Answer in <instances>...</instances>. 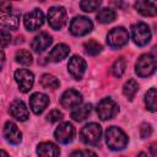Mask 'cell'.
Listing matches in <instances>:
<instances>
[{
  "mask_svg": "<svg viewBox=\"0 0 157 157\" xmlns=\"http://www.w3.org/2000/svg\"><path fill=\"white\" fill-rule=\"evenodd\" d=\"M156 70V58L152 54H142L136 64H135V72L140 77H148Z\"/></svg>",
  "mask_w": 157,
  "mask_h": 157,
  "instance_id": "3957f363",
  "label": "cell"
},
{
  "mask_svg": "<svg viewBox=\"0 0 157 157\" xmlns=\"http://www.w3.org/2000/svg\"><path fill=\"white\" fill-rule=\"evenodd\" d=\"M36 152H37L38 157H59V155H60L59 147L50 141L40 142L37 146Z\"/></svg>",
  "mask_w": 157,
  "mask_h": 157,
  "instance_id": "d6986e66",
  "label": "cell"
},
{
  "mask_svg": "<svg viewBox=\"0 0 157 157\" xmlns=\"http://www.w3.org/2000/svg\"><path fill=\"white\" fill-rule=\"evenodd\" d=\"M2 134H4L5 140L12 145H18L22 141V132L20 131V129L17 128V125L13 121L5 123Z\"/></svg>",
  "mask_w": 157,
  "mask_h": 157,
  "instance_id": "5bb4252c",
  "label": "cell"
},
{
  "mask_svg": "<svg viewBox=\"0 0 157 157\" xmlns=\"http://www.w3.org/2000/svg\"><path fill=\"white\" fill-rule=\"evenodd\" d=\"M93 28V23L92 21L86 17V16H76L71 20L70 22V33L72 36H76V37H81V36H85L87 33H90Z\"/></svg>",
  "mask_w": 157,
  "mask_h": 157,
  "instance_id": "5b68a950",
  "label": "cell"
},
{
  "mask_svg": "<svg viewBox=\"0 0 157 157\" xmlns=\"http://www.w3.org/2000/svg\"><path fill=\"white\" fill-rule=\"evenodd\" d=\"M131 37L136 45L144 47L151 39V31L150 27L144 22H137L131 26Z\"/></svg>",
  "mask_w": 157,
  "mask_h": 157,
  "instance_id": "52a82bcc",
  "label": "cell"
},
{
  "mask_svg": "<svg viewBox=\"0 0 157 157\" xmlns=\"http://www.w3.org/2000/svg\"><path fill=\"white\" fill-rule=\"evenodd\" d=\"M4 63H5V54L2 50H0V67L4 65Z\"/></svg>",
  "mask_w": 157,
  "mask_h": 157,
  "instance_id": "d590c367",
  "label": "cell"
},
{
  "mask_svg": "<svg viewBox=\"0 0 157 157\" xmlns=\"http://www.w3.org/2000/svg\"><path fill=\"white\" fill-rule=\"evenodd\" d=\"M86 61L81 56L74 55L67 63V71L75 80H81L86 71Z\"/></svg>",
  "mask_w": 157,
  "mask_h": 157,
  "instance_id": "7c38bea8",
  "label": "cell"
},
{
  "mask_svg": "<svg viewBox=\"0 0 157 157\" xmlns=\"http://www.w3.org/2000/svg\"><path fill=\"white\" fill-rule=\"evenodd\" d=\"M49 104V98L47 94L36 92L29 97V107L34 114H40Z\"/></svg>",
  "mask_w": 157,
  "mask_h": 157,
  "instance_id": "2e32d148",
  "label": "cell"
},
{
  "mask_svg": "<svg viewBox=\"0 0 157 157\" xmlns=\"http://www.w3.org/2000/svg\"><path fill=\"white\" fill-rule=\"evenodd\" d=\"M70 157H98L93 151H90V150H77V151H74Z\"/></svg>",
  "mask_w": 157,
  "mask_h": 157,
  "instance_id": "1f68e13d",
  "label": "cell"
},
{
  "mask_svg": "<svg viewBox=\"0 0 157 157\" xmlns=\"http://www.w3.org/2000/svg\"><path fill=\"white\" fill-rule=\"evenodd\" d=\"M48 22L53 29H60L66 22V10L63 6H53L48 11Z\"/></svg>",
  "mask_w": 157,
  "mask_h": 157,
  "instance_id": "ba28073f",
  "label": "cell"
},
{
  "mask_svg": "<svg viewBox=\"0 0 157 157\" xmlns=\"http://www.w3.org/2000/svg\"><path fill=\"white\" fill-rule=\"evenodd\" d=\"M135 9L142 16H155L157 13V5L155 1H146V0H139L135 2Z\"/></svg>",
  "mask_w": 157,
  "mask_h": 157,
  "instance_id": "ffe728a7",
  "label": "cell"
},
{
  "mask_svg": "<svg viewBox=\"0 0 157 157\" xmlns=\"http://www.w3.org/2000/svg\"><path fill=\"white\" fill-rule=\"evenodd\" d=\"M54 137L60 144L71 142L74 140V137H75V128H74V125L71 123H69V121L60 124L54 131Z\"/></svg>",
  "mask_w": 157,
  "mask_h": 157,
  "instance_id": "8fae6325",
  "label": "cell"
},
{
  "mask_svg": "<svg viewBox=\"0 0 157 157\" xmlns=\"http://www.w3.org/2000/svg\"><path fill=\"white\" fill-rule=\"evenodd\" d=\"M83 49L88 55H97L102 52V45L96 40H88L83 43Z\"/></svg>",
  "mask_w": 157,
  "mask_h": 157,
  "instance_id": "f1b7e54d",
  "label": "cell"
},
{
  "mask_svg": "<svg viewBox=\"0 0 157 157\" xmlns=\"http://www.w3.org/2000/svg\"><path fill=\"white\" fill-rule=\"evenodd\" d=\"M81 102H82V94L74 88L66 90L60 97V104H61V107H64L66 109L75 108V107L80 105Z\"/></svg>",
  "mask_w": 157,
  "mask_h": 157,
  "instance_id": "4fadbf2b",
  "label": "cell"
},
{
  "mask_svg": "<svg viewBox=\"0 0 157 157\" xmlns=\"http://www.w3.org/2000/svg\"><path fill=\"white\" fill-rule=\"evenodd\" d=\"M0 157H10V156L7 155V152H6V151L0 150Z\"/></svg>",
  "mask_w": 157,
  "mask_h": 157,
  "instance_id": "8d00e7d4",
  "label": "cell"
},
{
  "mask_svg": "<svg viewBox=\"0 0 157 157\" xmlns=\"http://www.w3.org/2000/svg\"><path fill=\"white\" fill-rule=\"evenodd\" d=\"M9 110H10V114L20 121H26L29 118V112H28L26 104L23 103V101H21V99H15L10 104Z\"/></svg>",
  "mask_w": 157,
  "mask_h": 157,
  "instance_id": "e0dca14e",
  "label": "cell"
},
{
  "mask_svg": "<svg viewBox=\"0 0 157 157\" xmlns=\"http://www.w3.org/2000/svg\"><path fill=\"white\" fill-rule=\"evenodd\" d=\"M105 142L110 150L120 151V150H124L126 147L128 136L120 128L110 126L105 131Z\"/></svg>",
  "mask_w": 157,
  "mask_h": 157,
  "instance_id": "6da1fadb",
  "label": "cell"
},
{
  "mask_svg": "<svg viewBox=\"0 0 157 157\" xmlns=\"http://www.w3.org/2000/svg\"><path fill=\"white\" fill-rule=\"evenodd\" d=\"M156 146H157V144H156V142H153V144L151 145V147H150L151 153H152V157H156Z\"/></svg>",
  "mask_w": 157,
  "mask_h": 157,
  "instance_id": "e575fe53",
  "label": "cell"
},
{
  "mask_svg": "<svg viewBox=\"0 0 157 157\" xmlns=\"http://www.w3.org/2000/svg\"><path fill=\"white\" fill-rule=\"evenodd\" d=\"M0 25L10 29H17L20 25V13L12 10H0Z\"/></svg>",
  "mask_w": 157,
  "mask_h": 157,
  "instance_id": "9a60e30c",
  "label": "cell"
},
{
  "mask_svg": "<svg viewBox=\"0 0 157 157\" xmlns=\"http://www.w3.org/2000/svg\"><path fill=\"white\" fill-rule=\"evenodd\" d=\"M15 59L17 63L22 64V65H31L32 61H33V58H32V54L26 50V49H20L16 52V55H15Z\"/></svg>",
  "mask_w": 157,
  "mask_h": 157,
  "instance_id": "83f0119b",
  "label": "cell"
},
{
  "mask_svg": "<svg viewBox=\"0 0 157 157\" xmlns=\"http://www.w3.org/2000/svg\"><path fill=\"white\" fill-rule=\"evenodd\" d=\"M81 141L86 145L94 146L101 141L102 137V128L97 123H88L86 124L80 132Z\"/></svg>",
  "mask_w": 157,
  "mask_h": 157,
  "instance_id": "7a4b0ae2",
  "label": "cell"
},
{
  "mask_svg": "<svg viewBox=\"0 0 157 157\" xmlns=\"http://www.w3.org/2000/svg\"><path fill=\"white\" fill-rule=\"evenodd\" d=\"M92 110V105L90 103H85V104H81V105H77L72 109L71 112V118L75 120V121H82L85 120L90 113Z\"/></svg>",
  "mask_w": 157,
  "mask_h": 157,
  "instance_id": "7402d4cb",
  "label": "cell"
},
{
  "mask_svg": "<svg viewBox=\"0 0 157 157\" xmlns=\"http://www.w3.org/2000/svg\"><path fill=\"white\" fill-rule=\"evenodd\" d=\"M18 87H20V91L23 92V93H27L32 87H33V83H34V75L27 70V69H18L15 71V75H13Z\"/></svg>",
  "mask_w": 157,
  "mask_h": 157,
  "instance_id": "9c48e42d",
  "label": "cell"
},
{
  "mask_svg": "<svg viewBox=\"0 0 157 157\" xmlns=\"http://www.w3.org/2000/svg\"><path fill=\"white\" fill-rule=\"evenodd\" d=\"M23 23L28 31H36L44 23V13L39 9H33L25 15Z\"/></svg>",
  "mask_w": 157,
  "mask_h": 157,
  "instance_id": "30bf717a",
  "label": "cell"
},
{
  "mask_svg": "<svg viewBox=\"0 0 157 157\" xmlns=\"http://www.w3.org/2000/svg\"><path fill=\"white\" fill-rule=\"evenodd\" d=\"M137 91H139V83L134 78L126 81L124 83V86H123V93H124V96L129 101H132V98L135 97V94L137 93Z\"/></svg>",
  "mask_w": 157,
  "mask_h": 157,
  "instance_id": "603a6c76",
  "label": "cell"
},
{
  "mask_svg": "<svg viewBox=\"0 0 157 157\" xmlns=\"http://www.w3.org/2000/svg\"><path fill=\"white\" fill-rule=\"evenodd\" d=\"M96 17H97L98 22H101V23H110L115 20V12H114V10H112L109 7H104L98 11Z\"/></svg>",
  "mask_w": 157,
  "mask_h": 157,
  "instance_id": "cb8c5ba5",
  "label": "cell"
},
{
  "mask_svg": "<svg viewBox=\"0 0 157 157\" xmlns=\"http://www.w3.org/2000/svg\"><path fill=\"white\" fill-rule=\"evenodd\" d=\"M129 40V32L124 27H115L107 34V44L113 49L124 47Z\"/></svg>",
  "mask_w": 157,
  "mask_h": 157,
  "instance_id": "277c9868",
  "label": "cell"
},
{
  "mask_svg": "<svg viewBox=\"0 0 157 157\" xmlns=\"http://www.w3.org/2000/svg\"><path fill=\"white\" fill-rule=\"evenodd\" d=\"M11 42V34L6 29L0 28V47H6Z\"/></svg>",
  "mask_w": 157,
  "mask_h": 157,
  "instance_id": "4dcf8cb0",
  "label": "cell"
},
{
  "mask_svg": "<svg viewBox=\"0 0 157 157\" xmlns=\"http://www.w3.org/2000/svg\"><path fill=\"white\" fill-rule=\"evenodd\" d=\"M61 119H63V113L59 112L58 109H54V110L49 112V114L47 115V120L49 123H56V121H59Z\"/></svg>",
  "mask_w": 157,
  "mask_h": 157,
  "instance_id": "d6a6232c",
  "label": "cell"
},
{
  "mask_svg": "<svg viewBox=\"0 0 157 157\" xmlns=\"http://www.w3.org/2000/svg\"><path fill=\"white\" fill-rule=\"evenodd\" d=\"M125 69H126L125 59H124V58H118V59L113 63L110 71H112L113 76H115V77H121L123 74L125 72Z\"/></svg>",
  "mask_w": 157,
  "mask_h": 157,
  "instance_id": "4316f807",
  "label": "cell"
},
{
  "mask_svg": "<svg viewBox=\"0 0 157 157\" xmlns=\"http://www.w3.org/2000/svg\"><path fill=\"white\" fill-rule=\"evenodd\" d=\"M156 99H157V91L155 87L150 88L145 94V104L150 112H156Z\"/></svg>",
  "mask_w": 157,
  "mask_h": 157,
  "instance_id": "484cf974",
  "label": "cell"
},
{
  "mask_svg": "<svg viewBox=\"0 0 157 157\" xmlns=\"http://www.w3.org/2000/svg\"><path fill=\"white\" fill-rule=\"evenodd\" d=\"M136 157H147V155H146L145 152H140V153H139Z\"/></svg>",
  "mask_w": 157,
  "mask_h": 157,
  "instance_id": "74e56055",
  "label": "cell"
},
{
  "mask_svg": "<svg viewBox=\"0 0 157 157\" xmlns=\"http://www.w3.org/2000/svg\"><path fill=\"white\" fill-rule=\"evenodd\" d=\"M69 53H70V48H69L66 44L60 43V44H56V45L52 49V52H50L49 55H48V59H49L50 61H53V63H59V61H61L63 59H65V58L69 55Z\"/></svg>",
  "mask_w": 157,
  "mask_h": 157,
  "instance_id": "44dd1931",
  "label": "cell"
},
{
  "mask_svg": "<svg viewBox=\"0 0 157 157\" xmlns=\"http://www.w3.org/2000/svg\"><path fill=\"white\" fill-rule=\"evenodd\" d=\"M99 5H101L99 0H82L80 2V7L85 12H92V11L97 10L99 7Z\"/></svg>",
  "mask_w": 157,
  "mask_h": 157,
  "instance_id": "f546056e",
  "label": "cell"
},
{
  "mask_svg": "<svg viewBox=\"0 0 157 157\" xmlns=\"http://www.w3.org/2000/svg\"><path fill=\"white\" fill-rule=\"evenodd\" d=\"M40 85L44 87V88H48V90H56L60 85L59 80L54 76V75H50V74H44L42 75L40 77Z\"/></svg>",
  "mask_w": 157,
  "mask_h": 157,
  "instance_id": "d4e9b609",
  "label": "cell"
},
{
  "mask_svg": "<svg viewBox=\"0 0 157 157\" xmlns=\"http://www.w3.org/2000/svg\"><path fill=\"white\" fill-rule=\"evenodd\" d=\"M53 43V38L49 33L47 32H40L39 34H37L32 43H31V47L32 49L36 52V53H42L44 52L47 48H49V45Z\"/></svg>",
  "mask_w": 157,
  "mask_h": 157,
  "instance_id": "ac0fdd59",
  "label": "cell"
},
{
  "mask_svg": "<svg viewBox=\"0 0 157 157\" xmlns=\"http://www.w3.org/2000/svg\"><path fill=\"white\" fill-rule=\"evenodd\" d=\"M151 134H152V126L150 124H147V123H144L141 125V128H140V135H141V137L142 139H146Z\"/></svg>",
  "mask_w": 157,
  "mask_h": 157,
  "instance_id": "836d02e7",
  "label": "cell"
},
{
  "mask_svg": "<svg viewBox=\"0 0 157 157\" xmlns=\"http://www.w3.org/2000/svg\"><path fill=\"white\" fill-rule=\"evenodd\" d=\"M119 112V105L113 98H103L97 104V114L102 120H109L114 118Z\"/></svg>",
  "mask_w": 157,
  "mask_h": 157,
  "instance_id": "8992f818",
  "label": "cell"
}]
</instances>
